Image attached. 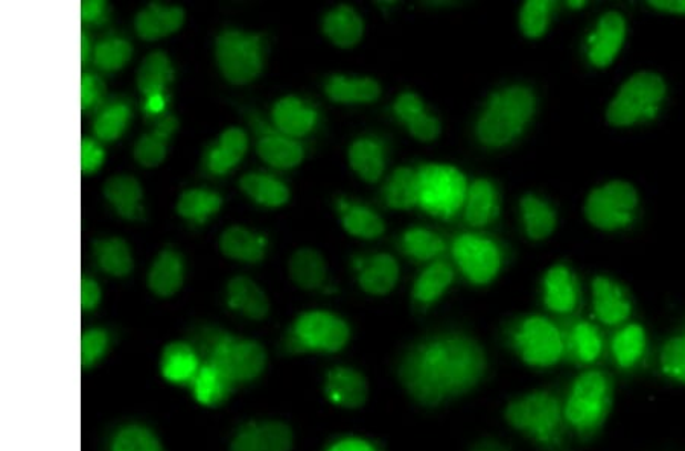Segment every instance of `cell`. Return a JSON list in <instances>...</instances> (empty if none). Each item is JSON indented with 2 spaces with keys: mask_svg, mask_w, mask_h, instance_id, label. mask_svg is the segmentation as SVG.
Returning <instances> with one entry per match:
<instances>
[{
  "mask_svg": "<svg viewBox=\"0 0 685 451\" xmlns=\"http://www.w3.org/2000/svg\"><path fill=\"white\" fill-rule=\"evenodd\" d=\"M105 14V2L100 0H84L81 2V20L89 23H103Z\"/></svg>",
  "mask_w": 685,
  "mask_h": 451,
  "instance_id": "56",
  "label": "cell"
},
{
  "mask_svg": "<svg viewBox=\"0 0 685 451\" xmlns=\"http://www.w3.org/2000/svg\"><path fill=\"white\" fill-rule=\"evenodd\" d=\"M666 97V84L656 73L640 72L622 85L608 107V122L614 127H632L654 119Z\"/></svg>",
  "mask_w": 685,
  "mask_h": 451,
  "instance_id": "6",
  "label": "cell"
},
{
  "mask_svg": "<svg viewBox=\"0 0 685 451\" xmlns=\"http://www.w3.org/2000/svg\"><path fill=\"white\" fill-rule=\"evenodd\" d=\"M101 301V290L98 284L91 279L81 280V308L92 311L98 306Z\"/></svg>",
  "mask_w": 685,
  "mask_h": 451,
  "instance_id": "55",
  "label": "cell"
},
{
  "mask_svg": "<svg viewBox=\"0 0 685 451\" xmlns=\"http://www.w3.org/2000/svg\"><path fill=\"white\" fill-rule=\"evenodd\" d=\"M229 306L250 319H263L270 312V303L261 287L249 277H235L227 286Z\"/></svg>",
  "mask_w": 685,
  "mask_h": 451,
  "instance_id": "34",
  "label": "cell"
},
{
  "mask_svg": "<svg viewBox=\"0 0 685 451\" xmlns=\"http://www.w3.org/2000/svg\"><path fill=\"white\" fill-rule=\"evenodd\" d=\"M185 22V11L180 7L153 2L137 12L135 28L141 39L159 40L180 30Z\"/></svg>",
  "mask_w": 685,
  "mask_h": 451,
  "instance_id": "23",
  "label": "cell"
},
{
  "mask_svg": "<svg viewBox=\"0 0 685 451\" xmlns=\"http://www.w3.org/2000/svg\"><path fill=\"white\" fill-rule=\"evenodd\" d=\"M328 268L323 255L312 248H300L291 255L290 277L305 291L320 290L326 282Z\"/></svg>",
  "mask_w": 685,
  "mask_h": 451,
  "instance_id": "36",
  "label": "cell"
},
{
  "mask_svg": "<svg viewBox=\"0 0 685 451\" xmlns=\"http://www.w3.org/2000/svg\"><path fill=\"white\" fill-rule=\"evenodd\" d=\"M537 96L527 85H509L494 92L476 122V137L486 148L512 145L532 122Z\"/></svg>",
  "mask_w": 685,
  "mask_h": 451,
  "instance_id": "2",
  "label": "cell"
},
{
  "mask_svg": "<svg viewBox=\"0 0 685 451\" xmlns=\"http://www.w3.org/2000/svg\"><path fill=\"white\" fill-rule=\"evenodd\" d=\"M93 253L101 270L113 277H125L133 270L132 250L121 238L100 239L93 242Z\"/></svg>",
  "mask_w": 685,
  "mask_h": 451,
  "instance_id": "42",
  "label": "cell"
},
{
  "mask_svg": "<svg viewBox=\"0 0 685 451\" xmlns=\"http://www.w3.org/2000/svg\"><path fill=\"white\" fill-rule=\"evenodd\" d=\"M488 356L476 337L440 332L411 345L398 364L405 392L424 408L435 409L474 391L488 374Z\"/></svg>",
  "mask_w": 685,
  "mask_h": 451,
  "instance_id": "1",
  "label": "cell"
},
{
  "mask_svg": "<svg viewBox=\"0 0 685 451\" xmlns=\"http://www.w3.org/2000/svg\"><path fill=\"white\" fill-rule=\"evenodd\" d=\"M639 193L630 182L612 181L598 187L588 197L585 217L600 230H622L634 221Z\"/></svg>",
  "mask_w": 685,
  "mask_h": 451,
  "instance_id": "10",
  "label": "cell"
},
{
  "mask_svg": "<svg viewBox=\"0 0 685 451\" xmlns=\"http://www.w3.org/2000/svg\"><path fill=\"white\" fill-rule=\"evenodd\" d=\"M218 67L230 84L246 85L261 75L263 69V39L251 32L222 31L215 46Z\"/></svg>",
  "mask_w": 685,
  "mask_h": 451,
  "instance_id": "9",
  "label": "cell"
},
{
  "mask_svg": "<svg viewBox=\"0 0 685 451\" xmlns=\"http://www.w3.org/2000/svg\"><path fill=\"white\" fill-rule=\"evenodd\" d=\"M132 55V44L128 40L120 39V36L104 39L103 42L96 44L95 52H93L96 66L104 72L121 71V69L127 66Z\"/></svg>",
  "mask_w": 685,
  "mask_h": 451,
  "instance_id": "48",
  "label": "cell"
},
{
  "mask_svg": "<svg viewBox=\"0 0 685 451\" xmlns=\"http://www.w3.org/2000/svg\"><path fill=\"white\" fill-rule=\"evenodd\" d=\"M105 153L98 144L91 139L81 141V170L83 174H95L104 165Z\"/></svg>",
  "mask_w": 685,
  "mask_h": 451,
  "instance_id": "53",
  "label": "cell"
},
{
  "mask_svg": "<svg viewBox=\"0 0 685 451\" xmlns=\"http://www.w3.org/2000/svg\"><path fill=\"white\" fill-rule=\"evenodd\" d=\"M520 210L526 234L533 241L549 238L557 229V211L544 199L526 195L521 198Z\"/></svg>",
  "mask_w": 685,
  "mask_h": 451,
  "instance_id": "37",
  "label": "cell"
},
{
  "mask_svg": "<svg viewBox=\"0 0 685 451\" xmlns=\"http://www.w3.org/2000/svg\"><path fill=\"white\" fill-rule=\"evenodd\" d=\"M104 197L115 207L121 218L128 219V221L144 219V207L141 204L144 190L136 178L129 175H116V177L108 178L104 185Z\"/></svg>",
  "mask_w": 685,
  "mask_h": 451,
  "instance_id": "27",
  "label": "cell"
},
{
  "mask_svg": "<svg viewBox=\"0 0 685 451\" xmlns=\"http://www.w3.org/2000/svg\"><path fill=\"white\" fill-rule=\"evenodd\" d=\"M593 307L600 323L611 327L623 324L632 312L630 296L619 283L606 277L594 279Z\"/></svg>",
  "mask_w": 685,
  "mask_h": 451,
  "instance_id": "21",
  "label": "cell"
},
{
  "mask_svg": "<svg viewBox=\"0 0 685 451\" xmlns=\"http://www.w3.org/2000/svg\"><path fill=\"white\" fill-rule=\"evenodd\" d=\"M220 195L205 189H190L181 193L177 202V213L181 218L203 223L221 209Z\"/></svg>",
  "mask_w": 685,
  "mask_h": 451,
  "instance_id": "45",
  "label": "cell"
},
{
  "mask_svg": "<svg viewBox=\"0 0 685 451\" xmlns=\"http://www.w3.org/2000/svg\"><path fill=\"white\" fill-rule=\"evenodd\" d=\"M324 93L336 104H372L381 96V85L367 76L334 75L324 83Z\"/></svg>",
  "mask_w": 685,
  "mask_h": 451,
  "instance_id": "26",
  "label": "cell"
},
{
  "mask_svg": "<svg viewBox=\"0 0 685 451\" xmlns=\"http://www.w3.org/2000/svg\"><path fill=\"white\" fill-rule=\"evenodd\" d=\"M585 6H587V2H569V7L571 8H582Z\"/></svg>",
  "mask_w": 685,
  "mask_h": 451,
  "instance_id": "62",
  "label": "cell"
},
{
  "mask_svg": "<svg viewBox=\"0 0 685 451\" xmlns=\"http://www.w3.org/2000/svg\"><path fill=\"white\" fill-rule=\"evenodd\" d=\"M392 113L417 140L433 141L440 136L439 119L428 113L423 97L416 93H401L392 105Z\"/></svg>",
  "mask_w": 685,
  "mask_h": 451,
  "instance_id": "15",
  "label": "cell"
},
{
  "mask_svg": "<svg viewBox=\"0 0 685 451\" xmlns=\"http://www.w3.org/2000/svg\"><path fill=\"white\" fill-rule=\"evenodd\" d=\"M184 284V260L176 250L165 248L154 260L148 272V287L153 294L168 298L176 295Z\"/></svg>",
  "mask_w": 685,
  "mask_h": 451,
  "instance_id": "30",
  "label": "cell"
},
{
  "mask_svg": "<svg viewBox=\"0 0 685 451\" xmlns=\"http://www.w3.org/2000/svg\"><path fill=\"white\" fill-rule=\"evenodd\" d=\"M557 3L549 0H530L520 11V28L527 39H541L549 30Z\"/></svg>",
  "mask_w": 685,
  "mask_h": 451,
  "instance_id": "47",
  "label": "cell"
},
{
  "mask_svg": "<svg viewBox=\"0 0 685 451\" xmlns=\"http://www.w3.org/2000/svg\"><path fill=\"white\" fill-rule=\"evenodd\" d=\"M200 371L198 357L194 349L184 343H173L165 348L162 357V373L174 384L194 381Z\"/></svg>",
  "mask_w": 685,
  "mask_h": 451,
  "instance_id": "41",
  "label": "cell"
},
{
  "mask_svg": "<svg viewBox=\"0 0 685 451\" xmlns=\"http://www.w3.org/2000/svg\"><path fill=\"white\" fill-rule=\"evenodd\" d=\"M293 433L278 421L257 422L237 434L230 451H290Z\"/></svg>",
  "mask_w": 685,
  "mask_h": 451,
  "instance_id": "18",
  "label": "cell"
},
{
  "mask_svg": "<svg viewBox=\"0 0 685 451\" xmlns=\"http://www.w3.org/2000/svg\"><path fill=\"white\" fill-rule=\"evenodd\" d=\"M646 347L647 337L642 325L630 324L612 337L611 353L619 368L632 369L642 361Z\"/></svg>",
  "mask_w": 685,
  "mask_h": 451,
  "instance_id": "38",
  "label": "cell"
},
{
  "mask_svg": "<svg viewBox=\"0 0 685 451\" xmlns=\"http://www.w3.org/2000/svg\"><path fill=\"white\" fill-rule=\"evenodd\" d=\"M273 127L291 139H302L312 133L319 122L318 109L298 96H286L274 104L271 112Z\"/></svg>",
  "mask_w": 685,
  "mask_h": 451,
  "instance_id": "16",
  "label": "cell"
},
{
  "mask_svg": "<svg viewBox=\"0 0 685 451\" xmlns=\"http://www.w3.org/2000/svg\"><path fill=\"white\" fill-rule=\"evenodd\" d=\"M165 104L166 99L164 95L147 97L145 109H147L148 113H153V115H157V113L164 112Z\"/></svg>",
  "mask_w": 685,
  "mask_h": 451,
  "instance_id": "60",
  "label": "cell"
},
{
  "mask_svg": "<svg viewBox=\"0 0 685 451\" xmlns=\"http://www.w3.org/2000/svg\"><path fill=\"white\" fill-rule=\"evenodd\" d=\"M220 250L226 258L238 262L259 263L266 258L267 239L245 227H230L221 234Z\"/></svg>",
  "mask_w": 685,
  "mask_h": 451,
  "instance_id": "32",
  "label": "cell"
},
{
  "mask_svg": "<svg viewBox=\"0 0 685 451\" xmlns=\"http://www.w3.org/2000/svg\"><path fill=\"white\" fill-rule=\"evenodd\" d=\"M193 384L197 400L201 405L214 406L222 403L229 397L235 381L208 361L205 367L200 368Z\"/></svg>",
  "mask_w": 685,
  "mask_h": 451,
  "instance_id": "43",
  "label": "cell"
},
{
  "mask_svg": "<svg viewBox=\"0 0 685 451\" xmlns=\"http://www.w3.org/2000/svg\"><path fill=\"white\" fill-rule=\"evenodd\" d=\"M351 328L346 321L330 312H307L294 321L286 336L287 352L336 353L350 343Z\"/></svg>",
  "mask_w": 685,
  "mask_h": 451,
  "instance_id": "7",
  "label": "cell"
},
{
  "mask_svg": "<svg viewBox=\"0 0 685 451\" xmlns=\"http://www.w3.org/2000/svg\"><path fill=\"white\" fill-rule=\"evenodd\" d=\"M166 145L168 140L164 139L159 133L153 132L142 136L135 145V158L144 168H157L166 158Z\"/></svg>",
  "mask_w": 685,
  "mask_h": 451,
  "instance_id": "50",
  "label": "cell"
},
{
  "mask_svg": "<svg viewBox=\"0 0 685 451\" xmlns=\"http://www.w3.org/2000/svg\"><path fill=\"white\" fill-rule=\"evenodd\" d=\"M322 31L335 46L352 49L362 42L364 22L360 12L350 6H339L328 11L322 20Z\"/></svg>",
  "mask_w": 685,
  "mask_h": 451,
  "instance_id": "24",
  "label": "cell"
},
{
  "mask_svg": "<svg viewBox=\"0 0 685 451\" xmlns=\"http://www.w3.org/2000/svg\"><path fill=\"white\" fill-rule=\"evenodd\" d=\"M249 148V139L241 128H227L221 134L218 145L209 150L206 166L215 175H225L232 170Z\"/></svg>",
  "mask_w": 685,
  "mask_h": 451,
  "instance_id": "33",
  "label": "cell"
},
{
  "mask_svg": "<svg viewBox=\"0 0 685 451\" xmlns=\"http://www.w3.org/2000/svg\"><path fill=\"white\" fill-rule=\"evenodd\" d=\"M174 78L172 60L165 52L156 51L145 56L137 71V87L145 96L164 95L166 85Z\"/></svg>",
  "mask_w": 685,
  "mask_h": 451,
  "instance_id": "39",
  "label": "cell"
},
{
  "mask_svg": "<svg viewBox=\"0 0 685 451\" xmlns=\"http://www.w3.org/2000/svg\"><path fill=\"white\" fill-rule=\"evenodd\" d=\"M356 280L366 294L383 296L395 290L399 265L391 254L380 253L355 262Z\"/></svg>",
  "mask_w": 685,
  "mask_h": 451,
  "instance_id": "19",
  "label": "cell"
},
{
  "mask_svg": "<svg viewBox=\"0 0 685 451\" xmlns=\"http://www.w3.org/2000/svg\"><path fill=\"white\" fill-rule=\"evenodd\" d=\"M91 40L86 34H81V63L86 64L91 59Z\"/></svg>",
  "mask_w": 685,
  "mask_h": 451,
  "instance_id": "61",
  "label": "cell"
},
{
  "mask_svg": "<svg viewBox=\"0 0 685 451\" xmlns=\"http://www.w3.org/2000/svg\"><path fill=\"white\" fill-rule=\"evenodd\" d=\"M542 295L549 311L558 315H570L579 303L578 279L565 265L550 268L542 283Z\"/></svg>",
  "mask_w": 685,
  "mask_h": 451,
  "instance_id": "22",
  "label": "cell"
},
{
  "mask_svg": "<svg viewBox=\"0 0 685 451\" xmlns=\"http://www.w3.org/2000/svg\"><path fill=\"white\" fill-rule=\"evenodd\" d=\"M419 207L433 217L449 219L465 207L468 185L459 169L448 165H424L417 169Z\"/></svg>",
  "mask_w": 685,
  "mask_h": 451,
  "instance_id": "8",
  "label": "cell"
},
{
  "mask_svg": "<svg viewBox=\"0 0 685 451\" xmlns=\"http://www.w3.org/2000/svg\"><path fill=\"white\" fill-rule=\"evenodd\" d=\"M258 133L257 153L267 165L276 169H294L305 158V149L298 140L283 136L266 122L253 120Z\"/></svg>",
  "mask_w": 685,
  "mask_h": 451,
  "instance_id": "13",
  "label": "cell"
},
{
  "mask_svg": "<svg viewBox=\"0 0 685 451\" xmlns=\"http://www.w3.org/2000/svg\"><path fill=\"white\" fill-rule=\"evenodd\" d=\"M324 392L330 401L346 409H359L369 397V385L362 373L350 367L331 369L324 384Z\"/></svg>",
  "mask_w": 685,
  "mask_h": 451,
  "instance_id": "20",
  "label": "cell"
},
{
  "mask_svg": "<svg viewBox=\"0 0 685 451\" xmlns=\"http://www.w3.org/2000/svg\"><path fill=\"white\" fill-rule=\"evenodd\" d=\"M328 451H381L374 442L362 440V438H346L335 442Z\"/></svg>",
  "mask_w": 685,
  "mask_h": 451,
  "instance_id": "57",
  "label": "cell"
},
{
  "mask_svg": "<svg viewBox=\"0 0 685 451\" xmlns=\"http://www.w3.org/2000/svg\"><path fill=\"white\" fill-rule=\"evenodd\" d=\"M453 258L466 279L477 286L492 283L500 274L502 251L488 235L465 233L453 242Z\"/></svg>",
  "mask_w": 685,
  "mask_h": 451,
  "instance_id": "11",
  "label": "cell"
},
{
  "mask_svg": "<svg viewBox=\"0 0 685 451\" xmlns=\"http://www.w3.org/2000/svg\"><path fill=\"white\" fill-rule=\"evenodd\" d=\"M648 6L655 10L672 12V14H685V0H651Z\"/></svg>",
  "mask_w": 685,
  "mask_h": 451,
  "instance_id": "58",
  "label": "cell"
},
{
  "mask_svg": "<svg viewBox=\"0 0 685 451\" xmlns=\"http://www.w3.org/2000/svg\"><path fill=\"white\" fill-rule=\"evenodd\" d=\"M658 368L668 380L685 386V331L668 337L660 349Z\"/></svg>",
  "mask_w": 685,
  "mask_h": 451,
  "instance_id": "46",
  "label": "cell"
},
{
  "mask_svg": "<svg viewBox=\"0 0 685 451\" xmlns=\"http://www.w3.org/2000/svg\"><path fill=\"white\" fill-rule=\"evenodd\" d=\"M565 344V357L578 365H593L603 353V337L594 324L573 319L559 325Z\"/></svg>",
  "mask_w": 685,
  "mask_h": 451,
  "instance_id": "17",
  "label": "cell"
},
{
  "mask_svg": "<svg viewBox=\"0 0 685 451\" xmlns=\"http://www.w3.org/2000/svg\"><path fill=\"white\" fill-rule=\"evenodd\" d=\"M100 95V80L92 73H83V76H81V108L93 107V104L98 103Z\"/></svg>",
  "mask_w": 685,
  "mask_h": 451,
  "instance_id": "54",
  "label": "cell"
},
{
  "mask_svg": "<svg viewBox=\"0 0 685 451\" xmlns=\"http://www.w3.org/2000/svg\"><path fill=\"white\" fill-rule=\"evenodd\" d=\"M626 36V22L619 12H606L588 40V59L595 67H608L617 59Z\"/></svg>",
  "mask_w": 685,
  "mask_h": 451,
  "instance_id": "14",
  "label": "cell"
},
{
  "mask_svg": "<svg viewBox=\"0 0 685 451\" xmlns=\"http://www.w3.org/2000/svg\"><path fill=\"white\" fill-rule=\"evenodd\" d=\"M239 187L257 204L269 207V209L286 206L291 197L286 182L269 174H247L239 180Z\"/></svg>",
  "mask_w": 685,
  "mask_h": 451,
  "instance_id": "35",
  "label": "cell"
},
{
  "mask_svg": "<svg viewBox=\"0 0 685 451\" xmlns=\"http://www.w3.org/2000/svg\"><path fill=\"white\" fill-rule=\"evenodd\" d=\"M500 210V197L492 181L481 180L474 181L468 187L465 201V221L474 229L489 226L498 217Z\"/></svg>",
  "mask_w": 685,
  "mask_h": 451,
  "instance_id": "28",
  "label": "cell"
},
{
  "mask_svg": "<svg viewBox=\"0 0 685 451\" xmlns=\"http://www.w3.org/2000/svg\"><path fill=\"white\" fill-rule=\"evenodd\" d=\"M384 201L395 210H412L419 206V180L417 170L398 168L384 187Z\"/></svg>",
  "mask_w": 685,
  "mask_h": 451,
  "instance_id": "40",
  "label": "cell"
},
{
  "mask_svg": "<svg viewBox=\"0 0 685 451\" xmlns=\"http://www.w3.org/2000/svg\"><path fill=\"white\" fill-rule=\"evenodd\" d=\"M469 451H510L502 442L494 440V438H485L478 441Z\"/></svg>",
  "mask_w": 685,
  "mask_h": 451,
  "instance_id": "59",
  "label": "cell"
},
{
  "mask_svg": "<svg viewBox=\"0 0 685 451\" xmlns=\"http://www.w3.org/2000/svg\"><path fill=\"white\" fill-rule=\"evenodd\" d=\"M508 424L544 451L565 449L567 424L562 398L553 391H533L515 398L505 410Z\"/></svg>",
  "mask_w": 685,
  "mask_h": 451,
  "instance_id": "3",
  "label": "cell"
},
{
  "mask_svg": "<svg viewBox=\"0 0 685 451\" xmlns=\"http://www.w3.org/2000/svg\"><path fill=\"white\" fill-rule=\"evenodd\" d=\"M108 336L104 331H91L81 337V365L92 367L104 356L107 349Z\"/></svg>",
  "mask_w": 685,
  "mask_h": 451,
  "instance_id": "52",
  "label": "cell"
},
{
  "mask_svg": "<svg viewBox=\"0 0 685 451\" xmlns=\"http://www.w3.org/2000/svg\"><path fill=\"white\" fill-rule=\"evenodd\" d=\"M506 344L526 365L550 368L565 357L561 327L544 316L530 315L506 328Z\"/></svg>",
  "mask_w": 685,
  "mask_h": 451,
  "instance_id": "5",
  "label": "cell"
},
{
  "mask_svg": "<svg viewBox=\"0 0 685 451\" xmlns=\"http://www.w3.org/2000/svg\"><path fill=\"white\" fill-rule=\"evenodd\" d=\"M350 165L366 182H376L383 177L387 165V146L378 137H360L350 148Z\"/></svg>",
  "mask_w": 685,
  "mask_h": 451,
  "instance_id": "25",
  "label": "cell"
},
{
  "mask_svg": "<svg viewBox=\"0 0 685 451\" xmlns=\"http://www.w3.org/2000/svg\"><path fill=\"white\" fill-rule=\"evenodd\" d=\"M209 364L220 368L233 381L253 380L266 368V349L255 340L218 335L210 344Z\"/></svg>",
  "mask_w": 685,
  "mask_h": 451,
  "instance_id": "12",
  "label": "cell"
},
{
  "mask_svg": "<svg viewBox=\"0 0 685 451\" xmlns=\"http://www.w3.org/2000/svg\"><path fill=\"white\" fill-rule=\"evenodd\" d=\"M336 209H339L343 229L354 238L378 239L386 231V223L371 207L350 201V199H340Z\"/></svg>",
  "mask_w": 685,
  "mask_h": 451,
  "instance_id": "31",
  "label": "cell"
},
{
  "mask_svg": "<svg viewBox=\"0 0 685 451\" xmlns=\"http://www.w3.org/2000/svg\"><path fill=\"white\" fill-rule=\"evenodd\" d=\"M113 451H162V447L147 429L128 428L117 434Z\"/></svg>",
  "mask_w": 685,
  "mask_h": 451,
  "instance_id": "51",
  "label": "cell"
},
{
  "mask_svg": "<svg viewBox=\"0 0 685 451\" xmlns=\"http://www.w3.org/2000/svg\"><path fill=\"white\" fill-rule=\"evenodd\" d=\"M129 117H132V112H129L127 104L116 103L108 105L96 117L95 124H93V133L101 140L115 141L127 129Z\"/></svg>",
  "mask_w": 685,
  "mask_h": 451,
  "instance_id": "49",
  "label": "cell"
},
{
  "mask_svg": "<svg viewBox=\"0 0 685 451\" xmlns=\"http://www.w3.org/2000/svg\"><path fill=\"white\" fill-rule=\"evenodd\" d=\"M454 282V268L448 262L432 263L413 284L412 300L417 308H428L444 296Z\"/></svg>",
  "mask_w": 685,
  "mask_h": 451,
  "instance_id": "29",
  "label": "cell"
},
{
  "mask_svg": "<svg viewBox=\"0 0 685 451\" xmlns=\"http://www.w3.org/2000/svg\"><path fill=\"white\" fill-rule=\"evenodd\" d=\"M399 248L407 258L416 262H429L447 250V243L435 231L415 227L401 235Z\"/></svg>",
  "mask_w": 685,
  "mask_h": 451,
  "instance_id": "44",
  "label": "cell"
},
{
  "mask_svg": "<svg viewBox=\"0 0 685 451\" xmlns=\"http://www.w3.org/2000/svg\"><path fill=\"white\" fill-rule=\"evenodd\" d=\"M614 384L605 371L590 369L571 385L563 401V412L569 428L588 440L605 424L612 409Z\"/></svg>",
  "mask_w": 685,
  "mask_h": 451,
  "instance_id": "4",
  "label": "cell"
}]
</instances>
